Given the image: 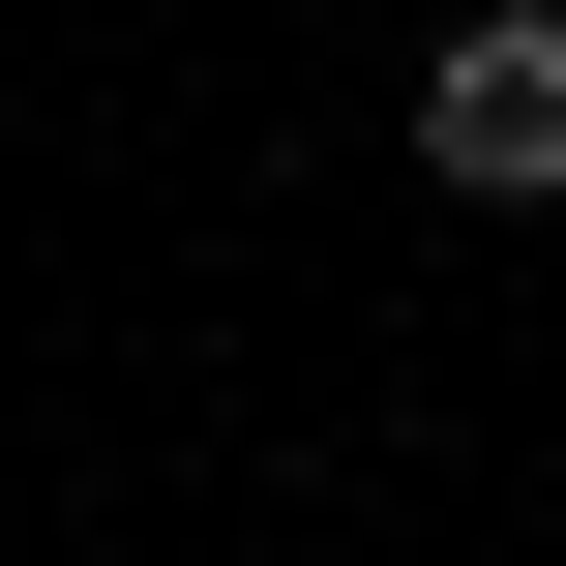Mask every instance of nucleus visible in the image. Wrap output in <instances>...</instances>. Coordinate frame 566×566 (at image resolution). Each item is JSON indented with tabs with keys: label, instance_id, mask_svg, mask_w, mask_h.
<instances>
[{
	"label": "nucleus",
	"instance_id": "1",
	"mask_svg": "<svg viewBox=\"0 0 566 566\" xmlns=\"http://www.w3.org/2000/svg\"><path fill=\"white\" fill-rule=\"evenodd\" d=\"M418 149H448L478 209H566V0H478V30L418 60Z\"/></svg>",
	"mask_w": 566,
	"mask_h": 566
}]
</instances>
